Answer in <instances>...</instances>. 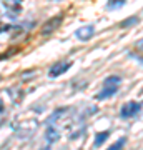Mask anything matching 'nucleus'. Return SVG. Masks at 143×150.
<instances>
[{"mask_svg":"<svg viewBox=\"0 0 143 150\" xmlns=\"http://www.w3.org/2000/svg\"><path fill=\"white\" fill-rule=\"evenodd\" d=\"M142 110V102H128L125 103L120 110V117L122 118H132Z\"/></svg>","mask_w":143,"mask_h":150,"instance_id":"nucleus-2","label":"nucleus"},{"mask_svg":"<svg viewBox=\"0 0 143 150\" xmlns=\"http://www.w3.org/2000/svg\"><path fill=\"white\" fill-rule=\"evenodd\" d=\"M62 20H63V18H62L60 15L48 18V20L42 25V32H40V33H42V35H50L52 32H55V30H57V27L62 23Z\"/></svg>","mask_w":143,"mask_h":150,"instance_id":"nucleus-3","label":"nucleus"},{"mask_svg":"<svg viewBox=\"0 0 143 150\" xmlns=\"http://www.w3.org/2000/svg\"><path fill=\"white\" fill-rule=\"evenodd\" d=\"M123 4H125V0H110L108 2V8H118Z\"/></svg>","mask_w":143,"mask_h":150,"instance_id":"nucleus-10","label":"nucleus"},{"mask_svg":"<svg viewBox=\"0 0 143 150\" xmlns=\"http://www.w3.org/2000/svg\"><path fill=\"white\" fill-rule=\"evenodd\" d=\"M45 137H47V142L48 144H53V142H57V140L60 139V134L57 132V129H53L52 125L47 129V134H45Z\"/></svg>","mask_w":143,"mask_h":150,"instance_id":"nucleus-7","label":"nucleus"},{"mask_svg":"<svg viewBox=\"0 0 143 150\" xmlns=\"http://www.w3.org/2000/svg\"><path fill=\"white\" fill-rule=\"evenodd\" d=\"M120 82H122V79H120L118 75H110V77L105 79V82H103V90H101L100 93H97L95 98L97 100H106V98L113 97L118 92Z\"/></svg>","mask_w":143,"mask_h":150,"instance_id":"nucleus-1","label":"nucleus"},{"mask_svg":"<svg viewBox=\"0 0 143 150\" xmlns=\"http://www.w3.org/2000/svg\"><path fill=\"white\" fill-rule=\"evenodd\" d=\"M137 22H138V17H130L128 20L122 22L120 25H122V27H130V25H133V23H137Z\"/></svg>","mask_w":143,"mask_h":150,"instance_id":"nucleus-11","label":"nucleus"},{"mask_svg":"<svg viewBox=\"0 0 143 150\" xmlns=\"http://www.w3.org/2000/svg\"><path fill=\"white\" fill-rule=\"evenodd\" d=\"M110 137V130H105V132H100V134L95 135V142H93V145L95 147H101V145L105 144V140Z\"/></svg>","mask_w":143,"mask_h":150,"instance_id":"nucleus-8","label":"nucleus"},{"mask_svg":"<svg viewBox=\"0 0 143 150\" xmlns=\"http://www.w3.org/2000/svg\"><path fill=\"white\" fill-rule=\"evenodd\" d=\"M13 4H10L8 0H5V7L8 8V10L15 15V13H20V10H22V0H12Z\"/></svg>","mask_w":143,"mask_h":150,"instance_id":"nucleus-6","label":"nucleus"},{"mask_svg":"<svg viewBox=\"0 0 143 150\" xmlns=\"http://www.w3.org/2000/svg\"><path fill=\"white\" fill-rule=\"evenodd\" d=\"M125 144H127V139H125V137H122V139H118L113 145H110V149H108V150H122Z\"/></svg>","mask_w":143,"mask_h":150,"instance_id":"nucleus-9","label":"nucleus"},{"mask_svg":"<svg viewBox=\"0 0 143 150\" xmlns=\"http://www.w3.org/2000/svg\"><path fill=\"white\" fill-rule=\"evenodd\" d=\"M95 35V27L93 25H85V27H80L77 32H75V37L82 40V42H87V40H90L92 37Z\"/></svg>","mask_w":143,"mask_h":150,"instance_id":"nucleus-5","label":"nucleus"},{"mask_svg":"<svg viewBox=\"0 0 143 150\" xmlns=\"http://www.w3.org/2000/svg\"><path fill=\"white\" fill-rule=\"evenodd\" d=\"M4 118H5V108L4 105H0V123L4 122Z\"/></svg>","mask_w":143,"mask_h":150,"instance_id":"nucleus-12","label":"nucleus"},{"mask_svg":"<svg viewBox=\"0 0 143 150\" xmlns=\"http://www.w3.org/2000/svg\"><path fill=\"white\" fill-rule=\"evenodd\" d=\"M72 67V62H68V60H62V62H57V64L53 65L52 69L48 70V75L50 77H58V75H62V74H65L67 70Z\"/></svg>","mask_w":143,"mask_h":150,"instance_id":"nucleus-4","label":"nucleus"}]
</instances>
